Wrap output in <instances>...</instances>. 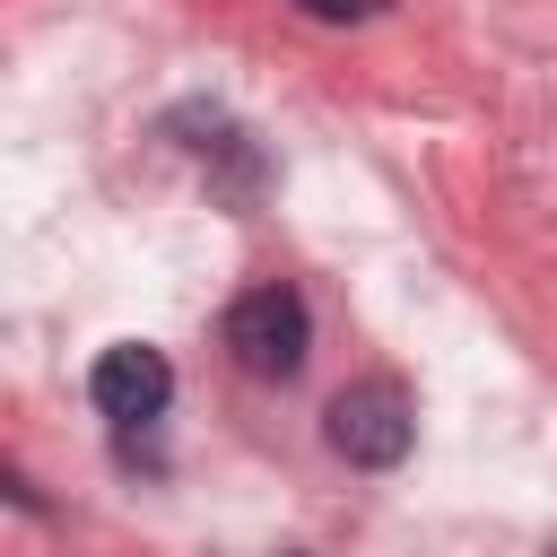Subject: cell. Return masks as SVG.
<instances>
[{
  "label": "cell",
  "mask_w": 557,
  "mask_h": 557,
  "mask_svg": "<svg viewBox=\"0 0 557 557\" xmlns=\"http://www.w3.org/2000/svg\"><path fill=\"white\" fill-rule=\"evenodd\" d=\"M165 392H174V366H165L157 348H139V339L104 348V357H96V374H87V400H96L113 426L157 418V409H165Z\"/></svg>",
  "instance_id": "obj_3"
},
{
  "label": "cell",
  "mask_w": 557,
  "mask_h": 557,
  "mask_svg": "<svg viewBox=\"0 0 557 557\" xmlns=\"http://www.w3.org/2000/svg\"><path fill=\"white\" fill-rule=\"evenodd\" d=\"M226 348H235V366H244V374L287 383V374L305 366V348H313L305 296H296V287H244V296L226 305Z\"/></svg>",
  "instance_id": "obj_1"
},
{
  "label": "cell",
  "mask_w": 557,
  "mask_h": 557,
  "mask_svg": "<svg viewBox=\"0 0 557 557\" xmlns=\"http://www.w3.org/2000/svg\"><path fill=\"white\" fill-rule=\"evenodd\" d=\"M305 9H313V17H357L366 0H305Z\"/></svg>",
  "instance_id": "obj_4"
},
{
  "label": "cell",
  "mask_w": 557,
  "mask_h": 557,
  "mask_svg": "<svg viewBox=\"0 0 557 557\" xmlns=\"http://www.w3.org/2000/svg\"><path fill=\"white\" fill-rule=\"evenodd\" d=\"M409 435H418V409H409V392H400L392 374L348 383V392L331 400V444H339L357 470H392V461L409 453Z\"/></svg>",
  "instance_id": "obj_2"
}]
</instances>
